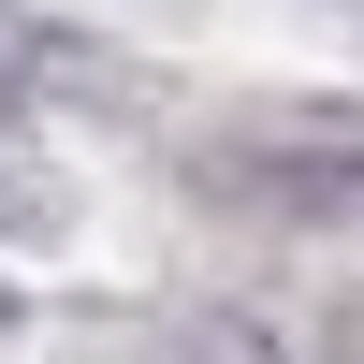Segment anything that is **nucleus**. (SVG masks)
<instances>
[{
  "mask_svg": "<svg viewBox=\"0 0 364 364\" xmlns=\"http://www.w3.org/2000/svg\"><path fill=\"white\" fill-rule=\"evenodd\" d=\"M350 364H364V336H350Z\"/></svg>",
  "mask_w": 364,
  "mask_h": 364,
  "instance_id": "f257e3e1",
  "label": "nucleus"
}]
</instances>
